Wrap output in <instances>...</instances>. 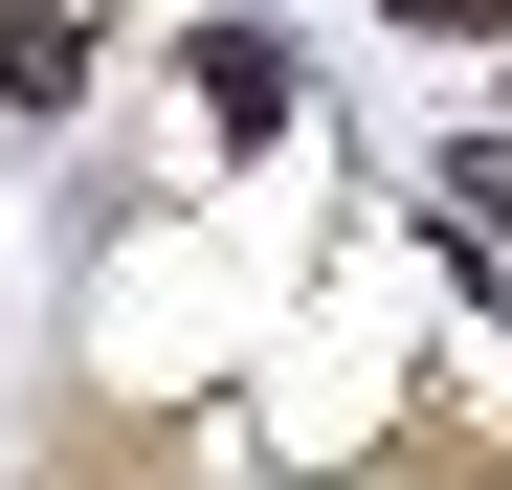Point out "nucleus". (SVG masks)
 <instances>
[{"label":"nucleus","mask_w":512,"mask_h":490,"mask_svg":"<svg viewBox=\"0 0 512 490\" xmlns=\"http://www.w3.org/2000/svg\"><path fill=\"white\" fill-rule=\"evenodd\" d=\"M446 223H490V245H512V134H468V156H446Z\"/></svg>","instance_id":"7ed1b4c3"},{"label":"nucleus","mask_w":512,"mask_h":490,"mask_svg":"<svg viewBox=\"0 0 512 490\" xmlns=\"http://www.w3.org/2000/svg\"><path fill=\"white\" fill-rule=\"evenodd\" d=\"M201 112H223V134H290V45H268V23H201Z\"/></svg>","instance_id":"f03ea898"},{"label":"nucleus","mask_w":512,"mask_h":490,"mask_svg":"<svg viewBox=\"0 0 512 490\" xmlns=\"http://www.w3.org/2000/svg\"><path fill=\"white\" fill-rule=\"evenodd\" d=\"M379 23H423V45H512V0H379Z\"/></svg>","instance_id":"20e7f679"},{"label":"nucleus","mask_w":512,"mask_h":490,"mask_svg":"<svg viewBox=\"0 0 512 490\" xmlns=\"http://www.w3.org/2000/svg\"><path fill=\"white\" fill-rule=\"evenodd\" d=\"M90 45H112V0H0V90H23V112L90 90Z\"/></svg>","instance_id":"f257e3e1"}]
</instances>
